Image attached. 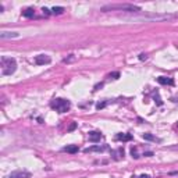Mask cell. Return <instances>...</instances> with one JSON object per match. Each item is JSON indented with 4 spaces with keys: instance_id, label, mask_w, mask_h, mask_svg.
Segmentation results:
<instances>
[{
    "instance_id": "cell-1",
    "label": "cell",
    "mask_w": 178,
    "mask_h": 178,
    "mask_svg": "<svg viewBox=\"0 0 178 178\" xmlns=\"http://www.w3.org/2000/svg\"><path fill=\"white\" fill-rule=\"evenodd\" d=\"M102 11H124V13H139L141 7L135 4H107L102 7Z\"/></svg>"
},
{
    "instance_id": "cell-2",
    "label": "cell",
    "mask_w": 178,
    "mask_h": 178,
    "mask_svg": "<svg viewBox=\"0 0 178 178\" xmlns=\"http://www.w3.org/2000/svg\"><path fill=\"white\" fill-rule=\"evenodd\" d=\"M0 65H1V74L3 75H11L17 70V63L11 57H1Z\"/></svg>"
},
{
    "instance_id": "cell-3",
    "label": "cell",
    "mask_w": 178,
    "mask_h": 178,
    "mask_svg": "<svg viewBox=\"0 0 178 178\" xmlns=\"http://www.w3.org/2000/svg\"><path fill=\"white\" fill-rule=\"evenodd\" d=\"M52 107L56 110V111H59V113H65V111L70 110L71 103H70L68 100H65V99H56V100H53Z\"/></svg>"
},
{
    "instance_id": "cell-4",
    "label": "cell",
    "mask_w": 178,
    "mask_h": 178,
    "mask_svg": "<svg viewBox=\"0 0 178 178\" xmlns=\"http://www.w3.org/2000/svg\"><path fill=\"white\" fill-rule=\"evenodd\" d=\"M7 178H31V173L25 170H17V171H13L11 174H8Z\"/></svg>"
},
{
    "instance_id": "cell-5",
    "label": "cell",
    "mask_w": 178,
    "mask_h": 178,
    "mask_svg": "<svg viewBox=\"0 0 178 178\" xmlns=\"http://www.w3.org/2000/svg\"><path fill=\"white\" fill-rule=\"evenodd\" d=\"M50 61H52V59H50V56H47V54H39V56L35 57V63H36L38 65L49 64Z\"/></svg>"
},
{
    "instance_id": "cell-6",
    "label": "cell",
    "mask_w": 178,
    "mask_h": 178,
    "mask_svg": "<svg viewBox=\"0 0 178 178\" xmlns=\"http://www.w3.org/2000/svg\"><path fill=\"white\" fill-rule=\"evenodd\" d=\"M20 35L17 32H7V31H1L0 32V38L1 39H7V38H18Z\"/></svg>"
},
{
    "instance_id": "cell-7",
    "label": "cell",
    "mask_w": 178,
    "mask_h": 178,
    "mask_svg": "<svg viewBox=\"0 0 178 178\" xmlns=\"http://www.w3.org/2000/svg\"><path fill=\"white\" fill-rule=\"evenodd\" d=\"M157 82L162 84V85H173V84H174V81H173L171 78H167V77H159Z\"/></svg>"
},
{
    "instance_id": "cell-8",
    "label": "cell",
    "mask_w": 178,
    "mask_h": 178,
    "mask_svg": "<svg viewBox=\"0 0 178 178\" xmlns=\"http://www.w3.org/2000/svg\"><path fill=\"white\" fill-rule=\"evenodd\" d=\"M102 138V134L100 132H96V131H93V132H89V141L90 142H97L100 141Z\"/></svg>"
},
{
    "instance_id": "cell-9",
    "label": "cell",
    "mask_w": 178,
    "mask_h": 178,
    "mask_svg": "<svg viewBox=\"0 0 178 178\" xmlns=\"http://www.w3.org/2000/svg\"><path fill=\"white\" fill-rule=\"evenodd\" d=\"M118 141H122V142H128L132 139V135L131 134H118L117 136H116Z\"/></svg>"
},
{
    "instance_id": "cell-10",
    "label": "cell",
    "mask_w": 178,
    "mask_h": 178,
    "mask_svg": "<svg viewBox=\"0 0 178 178\" xmlns=\"http://www.w3.org/2000/svg\"><path fill=\"white\" fill-rule=\"evenodd\" d=\"M107 148L106 146H92V148H86L85 149V152L88 153V152H103V150H106Z\"/></svg>"
},
{
    "instance_id": "cell-11",
    "label": "cell",
    "mask_w": 178,
    "mask_h": 178,
    "mask_svg": "<svg viewBox=\"0 0 178 178\" xmlns=\"http://www.w3.org/2000/svg\"><path fill=\"white\" fill-rule=\"evenodd\" d=\"M63 150L67 152V153H77V152H78V146L77 145H68V146H65Z\"/></svg>"
},
{
    "instance_id": "cell-12",
    "label": "cell",
    "mask_w": 178,
    "mask_h": 178,
    "mask_svg": "<svg viewBox=\"0 0 178 178\" xmlns=\"http://www.w3.org/2000/svg\"><path fill=\"white\" fill-rule=\"evenodd\" d=\"M33 14H35V11H33L32 8H27V10H24V11H22V16L27 17V18H31V17H33Z\"/></svg>"
},
{
    "instance_id": "cell-13",
    "label": "cell",
    "mask_w": 178,
    "mask_h": 178,
    "mask_svg": "<svg viewBox=\"0 0 178 178\" xmlns=\"http://www.w3.org/2000/svg\"><path fill=\"white\" fill-rule=\"evenodd\" d=\"M143 139H148V141H154V142H159L157 138H154L153 135H150V134H143Z\"/></svg>"
},
{
    "instance_id": "cell-14",
    "label": "cell",
    "mask_w": 178,
    "mask_h": 178,
    "mask_svg": "<svg viewBox=\"0 0 178 178\" xmlns=\"http://www.w3.org/2000/svg\"><path fill=\"white\" fill-rule=\"evenodd\" d=\"M52 11H53V14H61V13L64 11V8L63 7H53Z\"/></svg>"
},
{
    "instance_id": "cell-15",
    "label": "cell",
    "mask_w": 178,
    "mask_h": 178,
    "mask_svg": "<svg viewBox=\"0 0 178 178\" xmlns=\"http://www.w3.org/2000/svg\"><path fill=\"white\" fill-rule=\"evenodd\" d=\"M106 105H107V103H106V102H103V103H99V105H97L96 107H97V109H99V110H100V109H103V107H105Z\"/></svg>"
},
{
    "instance_id": "cell-16",
    "label": "cell",
    "mask_w": 178,
    "mask_h": 178,
    "mask_svg": "<svg viewBox=\"0 0 178 178\" xmlns=\"http://www.w3.org/2000/svg\"><path fill=\"white\" fill-rule=\"evenodd\" d=\"M75 127H77V124H75V122H73V124L70 125V131H73L74 128H75Z\"/></svg>"
},
{
    "instance_id": "cell-17",
    "label": "cell",
    "mask_w": 178,
    "mask_h": 178,
    "mask_svg": "<svg viewBox=\"0 0 178 178\" xmlns=\"http://www.w3.org/2000/svg\"><path fill=\"white\" fill-rule=\"evenodd\" d=\"M146 54H141V56H139V59H141V60H146Z\"/></svg>"
},
{
    "instance_id": "cell-18",
    "label": "cell",
    "mask_w": 178,
    "mask_h": 178,
    "mask_svg": "<svg viewBox=\"0 0 178 178\" xmlns=\"http://www.w3.org/2000/svg\"><path fill=\"white\" fill-rule=\"evenodd\" d=\"M139 178H150V177H149V175H146V174H143V175H141Z\"/></svg>"
},
{
    "instance_id": "cell-19",
    "label": "cell",
    "mask_w": 178,
    "mask_h": 178,
    "mask_svg": "<svg viewBox=\"0 0 178 178\" xmlns=\"http://www.w3.org/2000/svg\"><path fill=\"white\" fill-rule=\"evenodd\" d=\"M43 13H44V14H49V13H50V11H49L47 8H43Z\"/></svg>"
},
{
    "instance_id": "cell-20",
    "label": "cell",
    "mask_w": 178,
    "mask_h": 178,
    "mask_svg": "<svg viewBox=\"0 0 178 178\" xmlns=\"http://www.w3.org/2000/svg\"><path fill=\"white\" fill-rule=\"evenodd\" d=\"M174 149H178V146H177V148H174Z\"/></svg>"
}]
</instances>
